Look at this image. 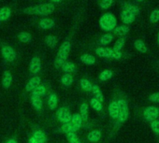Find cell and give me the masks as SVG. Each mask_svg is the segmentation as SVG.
<instances>
[{"label": "cell", "instance_id": "52a82bcc", "mask_svg": "<svg viewBox=\"0 0 159 143\" xmlns=\"http://www.w3.org/2000/svg\"><path fill=\"white\" fill-rule=\"evenodd\" d=\"M41 70V61L39 56H34L29 64V71L33 74H39Z\"/></svg>", "mask_w": 159, "mask_h": 143}, {"label": "cell", "instance_id": "d6986e66", "mask_svg": "<svg viewBox=\"0 0 159 143\" xmlns=\"http://www.w3.org/2000/svg\"><path fill=\"white\" fill-rule=\"evenodd\" d=\"M11 15V11L9 7H2L0 9V21H7Z\"/></svg>", "mask_w": 159, "mask_h": 143}, {"label": "cell", "instance_id": "60d3db41", "mask_svg": "<svg viewBox=\"0 0 159 143\" xmlns=\"http://www.w3.org/2000/svg\"><path fill=\"white\" fill-rule=\"evenodd\" d=\"M62 131H63L65 134L69 133V132H75L74 129H73V127H72V125L70 124V123H64L63 126H62Z\"/></svg>", "mask_w": 159, "mask_h": 143}, {"label": "cell", "instance_id": "b9f144b4", "mask_svg": "<svg viewBox=\"0 0 159 143\" xmlns=\"http://www.w3.org/2000/svg\"><path fill=\"white\" fill-rule=\"evenodd\" d=\"M148 100L151 101V102H152V103H159V92L154 93V94H152L148 97Z\"/></svg>", "mask_w": 159, "mask_h": 143}, {"label": "cell", "instance_id": "ab89813d", "mask_svg": "<svg viewBox=\"0 0 159 143\" xmlns=\"http://www.w3.org/2000/svg\"><path fill=\"white\" fill-rule=\"evenodd\" d=\"M112 4H113V1H111V0H104V1H101V2L99 3V7H100L102 10H107V9H109Z\"/></svg>", "mask_w": 159, "mask_h": 143}, {"label": "cell", "instance_id": "9c48e42d", "mask_svg": "<svg viewBox=\"0 0 159 143\" xmlns=\"http://www.w3.org/2000/svg\"><path fill=\"white\" fill-rule=\"evenodd\" d=\"M96 53L100 56V57H106V58H113V54H114V51L111 48H107V47H98L96 49Z\"/></svg>", "mask_w": 159, "mask_h": 143}, {"label": "cell", "instance_id": "ee69618b", "mask_svg": "<svg viewBox=\"0 0 159 143\" xmlns=\"http://www.w3.org/2000/svg\"><path fill=\"white\" fill-rule=\"evenodd\" d=\"M70 143H82L81 141H80V139L76 140V141H73V142H70Z\"/></svg>", "mask_w": 159, "mask_h": 143}, {"label": "cell", "instance_id": "ac0fdd59", "mask_svg": "<svg viewBox=\"0 0 159 143\" xmlns=\"http://www.w3.org/2000/svg\"><path fill=\"white\" fill-rule=\"evenodd\" d=\"M134 47L140 53H146L148 51L147 46L145 45L144 41L141 40V39H136L135 42H134Z\"/></svg>", "mask_w": 159, "mask_h": 143}, {"label": "cell", "instance_id": "cb8c5ba5", "mask_svg": "<svg viewBox=\"0 0 159 143\" xmlns=\"http://www.w3.org/2000/svg\"><path fill=\"white\" fill-rule=\"evenodd\" d=\"M81 61L85 64V65H94L96 63V58L92 55V54H89V53H85L84 55L81 56Z\"/></svg>", "mask_w": 159, "mask_h": 143}, {"label": "cell", "instance_id": "f546056e", "mask_svg": "<svg viewBox=\"0 0 159 143\" xmlns=\"http://www.w3.org/2000/svg\"><path fill=\"white\" fill-rule=\"evenodd\" d=\"M80 84H81V87L83 90L86 91V92H90L92 91V88H93V84L90 81L86 80V79H83L80 81Z\"/></svg>", "mask_w": 159, "mask_h": 143}, {"label": "cell", "instance_id": "d6a6232c", "mask_svg": "<svg viewBox=\"0 0 159 143\" xmlns=\"http://www.w3.org/2000/svg\"><path fill=\"white\" fill-rule=\"evenodd\" d=\"M61 82H62V83H63L65 86H70V85L73 83L74 79H73L72 75H70V74H65V75L62 77Z\"/></svg>", "mask_w": 159, "mask_h": 143}, {"label": "cell", "instance_id": "1f68e13d", "mask_svg": "<svg viewBox=\"0 0 159 143\" xmlns=\"http://www.w3.org/2000/svg\"><path fill=\"white\" fill-rule=\"evenodd\" d=\"M18 38L20 39V41L24 42V43H28L31 41L32 39V37L29 33L27 32H21L19 35H18Z\"/></svg>", "mask_w": 159, "mask_h": 143}, {"label": "cell", "instance_id": "44dd1931", "mask_svg": "<svg viewBox=\"0 0 159 143\" xmlns=\"http://www.w3.org/2000/svg\"><path fill=\"white\" fill-rule=\"evenodd\" d=\"M32 137L35 139V141L37 143H45L47 141V137H46L45 134L42 131H40V130L36 131Z\"/></svg>", "mask_w": 159, "mask_h": 143}, {"label": "cell", "instance_id": "5b68a950", "mask_svg": "<svg viewBox=\"0 0 159 143\" xmlns=\"http://www.w3.org/2000/svg\"><path fill=\"white\" fill-rule=\"evenodd\" d=\"M1 54L8 62H13L16 58V52L11 46H3L1 49Z\"/></svg>", "mask_w": 159, "mask_h": 143}, {"label": "cell", "instance_id": "74e56055", "mask_svg": "<svg viewBox=\"0 0 159 143\" xmlns=\"http://www.w3.org/2000/svg\"><path fill=\"white\" fill-rule=\"evenodd\" d=\"M150 125H151V129L152 130V132L159 136V120H154L152 122L150 123Z\"/></svg>", "mask_w": 159, "mask_h": 143}, {"label": "cell", "instance_id": "8d00e7d4", "mask_svg": "<svg viewBox=\"0 0 159 143\" xmlns=\"http://www.w3.org/2000/svg\"><path fill=\"white\" fill-rule=\"evenodd\" d=\"M45 87L43 86V85H39V86H38L35 90H33L32 91V95L33 96H44L45 95Z\"/></svg>", "mask_w": 159, "mask_h": 143}, {"label": "cell", "instance_id": "d4e9b609", "mask_svg": "<svg viewBox=\"0 0 159 143\" xmlns=\"http://www.w3.org/2000/svg\"><path fill=\"white\" fill-rule=\"evenodd\" d=\"M31 103H32L33 107L37 110H40L42 109V100H41V98L39 96L32 95V96H31Z\"/></svg>", "mask_w": 159, "mask_h": 143}, {"label": "cell", "instance_id": "e575fe53", "mask_svg": "<svg viewBox=\"0 0 159 143\" xmlns=\"http://www.w3.org/2000/svg\"><path fill=\"white\" fill-rule=\"evenodd\" d=\"M90 105H91V107H92L94 109H96L97 111H101V110L103 109V105H102V103L99 102L98 100H97L96 98H92V99L90 100Z\"/></svg>", "mask_w": 159, "mask_h": 143}, {"label": "cell", "instance_id": "83f0119b", "mask_svg": "<svg viewBox=\"0 0 159 143\" xmlns=\"http://www.w3.org/2000/svg\"><path fill=\"white\" fill-rule=\"evenodd\" d=\"M45 42H46V44H47L48 47H50V48H54V47L56 46L57 42H58V38H57V37H55V36L49 35V36H47V37L45 38Z\"/></svg>", "mask_w": 159, "mask_h": 143}, {"label": "cell", "instance_id": "d590c367", "mask_svg": "<svg viewBox=\"0 0 159 143\" xmlns=\"http://www.w3.org/2000/svg\"><path fill=\"white\" fill-rule=\"evenodd\" d=\"M112 40H113V35H111V34H106V35H104V36L101 37L99 42H100L101 45H108Z\"/></svg>", "mask_w": 159, "mask_h": 143}, {"label": "cell", "instance_id": "484cf974", "mask_svg": "<svg viewBox=\"0 0 159 143\" xmlns=\"http://www.w3.org/2000/svg\"><path fill=\"white\" fill-rule=\"evenodd\" d=\"M88 109H89V107H88L87 103H83L81 108H80V113L79 114L81 115L83 121L84 120L87 121V119H88Z\"/></svg>", "mask_w": 159, "mask_h": 143}, {"label": "cell", "instance_id": "30bf717a", "mask_svg": "<svg viewBox=\"0 0 159 143\" xmlns=\"http://www.w3.org/2000/svg\"><path fill=\"white\" fill-rule=\"evenodd\" d=\"M70 124L72 125L74 131L76 132L77 130H79L82 127L83 124V119L79 113H74L71 117V121H70Z\"/></svg>", "mask_w": 159, "mask_h": 143}, {"label": "cell", "instance_id": "f6af8a7d", "mask_svg": "<svg viewBox=\"0 0 159 143\" xmlns=\"http://www.w3.org/2000/svg\"><path fill=\"white\" fill-rule=\"evenodd\" d=\"M157 43H158V45H159V32H158V34H157Z\"/></svg>", "mask_w": 159, "mask_h": 143}, {"label": "cell", "instance_id": "4316f807", "mask_svg": "<svg viewBox=\"0 0 159 143\" xmlns=\"http://www.w3.org/2000/svg\"><path fill=\"white\" fill-rule=\"evenodd\" d=\"M57 103H58V99H57V96L55 94H52L49 96L48 97V105L49 108L53 110L56 107H57Z\"/></svg>", "mask_w": 159, "mask_h": 143}, {"label": "cell", "instance_id": "2e32d148", "mask_svg": "<svg viewBox=\"0 0 159 143\" xmlns=\"http://www.w3.org/2000/svg\"><path fill=\"white\" fill-rule=\"evenodd\" d=\"M39 26L42 29H44V30L51 29V28H52L54 26V21L50 19V18H47V17L46 18H42L39 21Z\"/></svg>", "mask_w": 159, "mask_h": 143}, {"label": "cell", "instance_id": "3957f363", "mask_svg": "<svg viewBox=\"0 0 159 143\" xmlns=\"http://www.w3.org/2000/svg\"><path fill=\"white\" fill-rule=\"evenodd\" d=\"M117 101L118 107H119V114L117 118V125H120L124 123L129 115V109H128V104L127 101L125 98H119Z\"/></svg>", "mask_w": 159, "mask_h": 143}, {"label": "cell", "instance_id": "ba28073f", "mask_svg": "<svg viewBox=\"0 0 159 143\" xmlns=\"http://www.w3.org/2000/svg\"><path fill=\"white\" fill-rule=\"evenodd\" d=\"M70 51V41L69 40H66L60 47L59 49V51H58V54H57V57L66 61L67 56H68V53Z\"/></svg>", "mask_w": 159, "mask_h": 143}, {"label": "cell", "instance_id": "7c38bea8", "mask_svg": "<svg viewBox=\"0 0 159 143\" xmlns=\"http://www.w3.org/2000/svg\"><path fill=\"white\" fill-rule=\"evenodd\" d=\"M121 19H122L123 23L125 24V25H131L132 23H134L136 16L131 14L130 12L123 10L121 12Z\"/></svg>", "mask_w": 159, "mask_h": 143}, {"label": "cell", "instance_id": "8992f818", "mask_svg": "<svg viewBox=\"0 0 159 143\" xmlns=\"http://www.w3.org/2000/svg\"><path fill=\"white\" fill-rule=\"evenodd\" d=\"M72 114L66 108H61L57 111V119L63 123H68L71 121Z\"/></svg>", "mask_w": 159, "mask_h": 143}, {"label": "cell", "instance_id": "7402d4cb", "mask_svg": "<svg viewBox=\"0 0 159 143\" xmlns=\"http://www.w3.org/2000/svg\"><path fill=\"white\" fill-rule=\"evenodd\" d=\"M92 93H93V94H94V96H95V97H94V98H96L97 100H98V101H99V102H101V103L104 101V96H103V94H102V92H101L100 88H99L98 85H93Z\"/></svg>", "mask_w": 159, "mask_h": 143}, {"label": "cell", "instance_id": "836d02e7", "mask_svg": "<svg viewBox=\"0 0 159 143\" xmlns=\"http://www.w3.org/2000/svg\"><path fill=\"white\" fill-rule=\"evenodd\" d=\"M149 20L151 24H156L159 22V9H155L151 12Z\"/></svg>", "mask_w": 159, "mask_h": 143}, {"label": "cell", "instance_id": "9a60e30c", "mask_svg": "<svg viewBox=\"0 0 159 143\" xmlns=\"http://www.w3.org/2000/svg\"><path fill=\"white\" fill-rule=\"evenodd\" d=\"M11 83H12V75L9 70H6L3 74L2 85L5 89H9L11 85Z\"/></svg>", "mask_w": 159, "mask_h": 143}, {"label": "cell", "instance_id": "7bdbcfd3", "mask_svg": "<svg viewBox=\"0 0 159 143\" xmlns=\"http://www.w3.org/2000/svg\"><path fill=\"white\" fill-rule=\"evenodd\" d=\"M7 143H18V142H17V140H16V139H14V138H11V139H9V140L7 141Z\"/></svg>", "mask_w": 159, "mask_h": 143}, {"label": "cell", "instance_id": "277c9868", "mask_svg": "<svg viewBox=\"0 0 159 143\" xmlns=\"http://www.w3.org/2000/svg\"><path fill=\"white\" fill-rule=\"evenodd\" d=\"M143 118L145 121L151 123L159 118V108L155 106H149L143 110Z\"/></svg>", "mask_w": 159, "mask_h": 143}, {"label": "cell", "instance_id": "6da1fadb", "mask_svg": "<svg viewBox=\"0 0 159 143\" xmlns=\"http://www.w3.org/2000/svg\"><path fill=\"white\" fill-rule=\"evenodd\" d=\"M54 11V6L52 3L39 4L34 7H29L24 11L27 14H38V15H49Z\"/></svg>", "mask_w": 159, "mask_h": 143}, {"label": "cell", "instance_id": "4fadbf2b", "mask_svg": "<svg viewBox=\"0 0 159 143\" xmlns=\"http://www.w3.org/2000/svg\"><path fill=\"white\" fill-rule=\"evenodd\" d=\"M109 114L113 120H117L118 114H119V107H118L117 101L113 100L109 105Z\"/></svg>", "mask_w": 159, "mask_h": 143}, {"label": "cell", "instance_id": "ffe728a7", "mask_svg": "<svg viewBox=\"0 0 159 143\" xmlns=\"http://www.w3.org/2000/svg\"><path fill=\"white\" fill-rule=\"evenodd\" d=\"M100 137H101V132L99 130H93L87 136L88 140L90 142H93V143L98 142L100 139Z\"/></svg>", "mask_w": 159, "mask_h": 143}, {"label": "cell", "instance_id": "8fae6325", "mask_svg": "<svg viewBox=\"0 0 159 143\" xmlns=\"http://www.w3.org/2000/svg\"><path fill=\"white\" fill-rule=\"evenodd\" d=\"M40 83H41V80L39 77L36 76V77H33L29 80V82L26 83V86H25V90L26 92H31L33 90H35L38 86L40 85Z\"/></svg>", "mask_w": 159, "mask_h": 143}, {"label": "cell", "instance_id": "e0dca14e", "mask_svg": "<svg viewBox=\"0 0 159 143\" xmlns=\"http://www.w3.org/2000/svg\"><path fill=\"white\" fill-rule=\"evenodd\" d=\"M128 32H129V27H128V25H118V26H116V27L113 29V33H114L116 36H119V37H124V36H125Z\"/></svg>", "mask_w": 159, "mask_h": 143}, {"label": "cell", "instance_id": "f35d334b", "mask_svg": "<svg viewBox=\"0 0 159 143\" xmlns=\"http://www.w3.org/2000/svg\"><path fill=\"white\" fill-rule=\"evenodd\" d=\"M66 139H67V141H68L69 143H70V142H73V141H76V140L79 139V137H78L76 132H69V133H66Z\"/></svg>", "mask_w": 159, "mask_h": 143}, {"label": "cell", "instance_id": "f1b7e54d", "mask_svg": "<svg viewBox=\"0 0 159 143\" xmlns=\"http://www.w3.org/2000/svg\"><path fill=\"white\" fill-rule=\"evenodd\" d=\"M125 38L122 37V38H118V39L115 41L112 50H113L114 51H121L123 50L124 46H125Z\"/></svg>", "mask_w": 159, "mask_h": 143}, {"label": "cell", "instance_id": "4dcf8cb0", "mask_svg": "<svg viewBox=\"0 0 159 143\" xmlns=\"http://www.w3.org/2000/svg\"><path fill=\"white\" fill-rule=\"evenodd\" d=\"M112 75H113V73H112L111 70L105 69V70H103L102 72L99 74V80L102 81V82H106V81L110 80L112 77Z\"/></svg>", "mask_w": 159, "mask_h": 143}, {"label": "cell", "instance_id": "5bb4252c", "mask_svg": "<svg viewBox=\"0 0 159 143\" xmlns=\"http://www.w3.org/2000/svg\"><path fill=\"white\" fill-rule=\"evenodd\" d=\"M124 11H126L128 12H130L131 14L137 16L138 14L140 13V9L139 6L134 5L132 3H124Z\"/></svg>", "mask_w": 159, "mask_h": 143}, {"label": "cell", "instance_id": "7a4b0ae2", "mask_svg": "<svg viewBox=\"0 0 159 143\" xmlns=\"http://www.w3.org/2000/svg\"><path fill=\"white\" fill-rule=\"evenodd\" d=\"M99 25L104 31H113V29L117 26L115 16L111 12L103 14L99 19Z\"/></svg>", "mask_w": 159, "mask_h": 143}, {"label": "cell", "instance_id": "603a6c76", "mask_svg": "<svg viewBox=\"0 0 159 143\" xmlns=\"http://www.w3.org/2000/svg\"><path fill=\"white\" fill-rule=\"evenodd\" d=\"M62 69L63 71H65L66 74H70L72 72H75V70H76V66L73 63L71 62H65L64 65H62Z\"/></svg>", "mask_w": 159, "mask_h": 143}]
</instances>
